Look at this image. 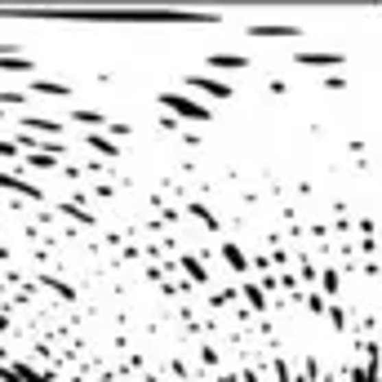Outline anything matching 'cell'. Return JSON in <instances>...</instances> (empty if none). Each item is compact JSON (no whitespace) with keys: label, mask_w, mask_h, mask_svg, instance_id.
Returning a JSON list of instances; mask_svg holds the SVG:
<instances>
[{"label":"cell","mask_w":382,"mask_h":382,"mask_svg":"<svg viewBox=\"0 0 382 382\" xmlns=\"http://www.w3.org/2000/svg\"><path fill=\"white\" fill-rule=\"evenodd\" d=\"M245 298H249L254 307H263V289H258V285H245Z\"/></svg>","instance_id":"cell-12"},{"label":"cell","mask_w":382,"mask_h":382,"mask_svg":"<svg viewBox=\"0 0 382 382\" xmlns=\"http://www.w3.org/2000/svg\"><path fill=\"white\" fill-rule=\"evenodd\" d=\"M0 120H5V116H0Z\"/></svg>","instance_id":"cell-13"},{"label":"cell","mask_w":382,"mask_h":382,"mask_svg":"<svg viewBox=\"0 0 382 382\" xmlns=\"http://www.w3.org/2000/svg\"><path fill=\"white\" fill-rule=\"evenodd\" d=\"M23 102H27L23 89H0V107H23Z\"/></svg>","instance_id":"cell-10"},{"label":"cell","mask_w":382,"mask_h":382,"mask_svg":"<svg viewBox=\"0 0 382 382\" xmlns=\"http://www.w3.org/2000/svg\"><path fill=\"white\" fill-rule=\"evenodd\" d=\"M85 143L94 147L98 156H107V160H120V147L111 143V138H102V134H85Z\"/></svg>","instance_id":"cell-7"},{"label":"cell","mask_w":382,"mask_h":382,"mask_svg":"<svg viewBox=\"0 0 382 382\" xmlns=\"http://www.w3.org/2000/svg\"><path fill=\"white\" fill-rule=\"evenodd\" d=\"M0 156H9V160H23V152H18L14 138H0Z\"/></svg>","instance_id":"cell-11"},{"label":"cell","mask_w":382,"mask_h":382,"mask_svg":"<svg viewBox=\"0 0 382 382\" xmlns=\"http://www.w3.org/2000/svg\"><path fill=\"white\" fill-rule=\"evenodd\" d=\"M71 125H89V129H107V111H94V107H71Z\"/></svg>","instance_id":"cell-5"},{"label":"cell","mask_w":382,"mask_h":382,"mask_svg":"<svg viewBox=\"0 0 382 382\" xmlns=\"http://www.w3.org/2000/svg\"><path fill=\"white\" fill-rule=\"evenodd\" d=\"M298 62H302V67H342V53H298Z\"/></svg>","instance_id":"cell-6"},{"label":"cell","mask_w":382,"mask_h":382,"mask_svg":"<svg viewBox=\"0 0 382 382\" xmlns=\"http://www.w3.org/2000/svg\"><path fill=\"white\" fill-rule=\"evenodd\" d=\"M156 102H160V107H169L174 120L182 116V120H195V125H209V120H213V111L200 107V102L187 98V94H169V89H165V94H156Z\"/></svg>","instance_id":"cell-1"},{"label":"cell","mask_w":382,"mask_h":382,"mask_svg":"<svg viewBox=\"0 0 382 382\" xmlns=\"http://www.w3.org/2000/svg\"><path fill=\"white\" fill-rule=\"evenodd\" d=\"M187 85H191V89H200L204 98H218V102L236 98V85H227V80H213V76H187Z\"/></svg>","instance_id":"cell-2"},{"label":"cell","mask_w":382,"mask_h":382,"mask_svg":"<svg viewBox=\"0 0 382 382\" xmlns=\"http://www.w3.org/2000/svg\"><path fill=\"white\" fill-rule=\"evenodd\" d=\"M23 94H27V98H32V94H36V98H71V85H62V80H49V76H36L32 85L23 89Z\"/></svg>","instance_id":"cell-3"},{"label":"cell","mask_w":382,"mask_h":382,"mask_svg":"<svg viewBox=\"0 0 382 382\" xmlns=\"http://www.w3.org/2000/svg\"><path fill=\"white\" fill-rule=\"evenodd\" d=\"M222 258H227V263H231V267H236V272H249V258H245V254H240V249H236V245H222Z\"/></svg>","instance_id":"cell-9"},{"label":"cell","mask_w":382,"mask_h":382,"mask_svg":"<svg viewBox=\"0 0 382 382\" xmlns=\"http://www.w3.org/2000/svg\"><path fill=\"white\" fill-rule=\"evenodd\" d=\"M0 71H36V62L32 58H23V53H0Z\"/></svg>","instance_id":"cell-8"},{"label":"cell","mask_w":382,"mask_h":382,"mask_svg":"<svg viewBox=\"0 0 382 382\" xmlns=\"http://www.w3.org/2000/svg\"><path fill=\"white\" fill-rule=\"evenodd\" d=\"M204 62H209L213 71H245L249 67V53H231V49L222 53L218 49V53H204Z\"/></svg>","instance_id":"cell-4"}]
</instances>
